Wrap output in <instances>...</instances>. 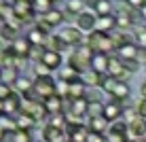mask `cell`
Returning a JSON list of instances; mask_svg holds the SVG:
<instances>
[{"label": "cell", "mask_w": 146, "mask_h": 142, "mask_svg": "<svg viewBox=\"0 0 146 142\" xmlns=\"http://www.w3.org/2000/svg\"><path fill=\"white\" fill-rule=\"evenodd\" d=\"M85 45L87 47H91L93 53H104V55H112L117 49H114L112 40H110V34H104V32H98V30H93L91 34H87V38H85Z\"/></svg>", "instance_id": "obj_1"}, {"label": "cell", "mask_w": 146, "mask_h": 142, "mask_svg": "<svg viewBox=\"0 0 146 142\" xmlns=\"http://www.w3.org/2000/svg\"><path fill=\"white\" fill-rule=\"evenodd\" d=\"M93 51L91 47H87V45H80V47H74V51L70 53V59L68 64L72 66V68H76L78 72H85V70L91 68V57H93Z\"/></svg>", "instance_id": "obj_2"}, {"label": "cell", "mask_w": 146, "mask_h": 142, "mask_svg": "<svg viewBox=\"0 0 146 142\" xmlns=\"http://www.w3.org/2000/svg\"><path fill=\"white\" fill-rule=\"evenodd\" d=\"M57 36L64 40V45L66 47H80V45H85V34L80 32L76 26H66L62 28L57 32Z\"/></svg>", "instance_id": "obj_3"}, {"label": "cell", "mask_w": 146, "mask_h": 142, "mask_svg": "<svg viewBox=\"0 0 146 142\" xmlns=\"http://www.w3.org/2000/svg\"><path fill=\"white\" fill-rule=\"evenodd\" d=\"M64 19H66V13H64L62 9L53 7L47 15H40V17L36 15V26L51 30V28H55V26H59V23H64Z\"/></svg>", "instance_id": "obj_4"}, {"label": "cell", "mask_w": 146, "mask_h": 142, "mask_svg": "<svg viewBox=\"0 0 146 142\" xmlns=\"http://www.w3.org/2000/svg\"><path fill=\"white\" fill-rule=\"evenodd\" d=\"M34 95L40 100V102H44L47 98H51L55 93V79L53 77H47V79H34Z\"/></svg>", "instance_id": "obj_5"}, {"label": "cell", "mask_w": 146, "mask_h": 142, "mask_svg": "<svg viewBox=\"0 0 146 142\" xmlns=\"http://www.w3.org/2000/svg\"><path fill=\"white\" fill-rule=\"evenodd\" d=\"M108 77H112V79H117V81H127V83H129V79H131V72H129V70L125 68L123 59H119L114 53L110 55V64H108Z\"/></svg>", "instance_id": "obj_6"}, {"label": "cell", "mask_w": 146, "mask_h": 142, "mask_svg": "<svg viewBox=\"0 0 146 142\" xmlns=\"http://www.w3.org/2000/svg\"><path fill=\"white\" fill-rule=\"evenodd\" d=\"M13 15L21 19L23 23L36 21V13L32 9V2H23V0H13Z\"/></svg>", "instance_id": "obj_7"}, {"label": "cell", "mask_w": 146, "mask_h": 142, "mask_svg": "<svg viewBox=\"0 0 146 142\" xmlns=\"http://www.w3.org/2000/svg\"><path fill=\"white\" fill-rule=\"evenodd\" d=\"M95 23H98V15L93 11H83L76 19H74V26H76L83 34H91L95 30Z\"/></svg>", "instance_id": "obj_8"}, {"label": "cell", "mask_w": 146, "mask_h": 142, "mask_svg": "<svg viewBox=\"0 0 146 142\" xmlns=\"http://www.w3.org/2000/svg\"><path fill=\"white\" fill-rule=\"evenodd\" d=\"M104 77H106V74H100V72H95L91 68L85 70V72H80V81H83V85L87 89H102Z\"/></svg>", "instance_id": "obj_9"}, {"label": "cell", "mask_w": 146, "mask_h": 142, "mask_svg": "<svg viewBox=\"0 0 146 142\" xmlns=\"http://www.w3.org/2000/svg\"><path fill=\"white\" fill-rule=\"evenodd\" d=\"M42 140L44 142H70V136H68L66 129H57V127H53V125H44Z\"/></svg>", "instance_id": "obj_10"}, {"label": "cell", "mask_w": 146, "mask_h": 142, "mask_svg": "<svg viewBox=\"0 0 146 142\" xmlns=\"http://www.w3.org/2000/svg\"><path fill=\"white\" fill-rule=\"evenodd\" d=\"M102 117L108 121V123H112V121H119L121 117H123V104L117 102V100H110V102L104 104V113Z\"/></svg>", "instance_id": "obj_11"}, {"label": "cell", "mask_w": 146, "mask_h": 142, "mask_svg": "<svg viewBox=\"0 0 146 142\" xmlns=\"http://www.w3.org/2000/svg\"><path fill=\"white\" fill-rule=\"evenodd\" d=\"M146 136V119L142 117H135L133 121L127 123V138H144Z\"/></svg>", "instance_id": "obj_12"}, {"label": "cell", "mask_w": 146, "mask_h": 142, "mask_svg": "<svg viewBox=\"0 0 146 142\" xmlns=\"http://www.w3.org/2000/svg\"><path fill=\"white\" fill-rule=\"evenodd\" d=\"M21 104H23V98H21V93H17V91H15L13 95H9V98L4 100V115L17 117L19 113H21Z\"/></svg>", "instance_id": "obj_13"}, {"label": "cell", "mask_w": 146, "mask_h": 142, "mask_svg": "<svg viewBox=\"0 0 146 142\" xmlns=\"http://www.w3.org/2000/svg\"><path fill=\"white\" fill-rule=\"evenodd\" d=\"M112 100H117V102H127L129 100V95H131V87H129V83L127 81H117V85H114V89H112Z\"/></svg>", "instance_id": "obj_14"}, {"label": "cell", "mask_w": 146, "mask_h": 142, "mask_svg": "<svg viewBox=\"0 0 146 142\" xmlns=\"http://www.w3.org/2000/svg\"><path fill=\"white\" fill-rule=\"evenodd\" d=\"M64 104H66V98H62V95H57V93H53L51 98L44 100V108H47V113H49V115H55V113H66Z\"/></svg>", "instance_id": "obj_15"}, {"label": "cell", "mask_w": 146, "mask_h": 142, "mask_svg": "<svg viewBox=\"0 0 146 142\" xmlns=\"http://www.w3.org/2000/svg\"><path fill=\"white\" fill-rule=\"evenodd\" d=\"M117 17V30L123 32H131L135 26V13H114Z\"/></svg>", "instance_id": "obj_16"}, {"label": "cell", "mask_w": 146, "mask_h": 142, "mask_svg": "<svg viewBox=\"0 0 146 142\" xmlns=\"http://www.w3.org/2000/svg\"><path fill=\"white\" fill-rule=\"evenodd\" d=\"M138 51H140V47H138L135 43H125L123 47L117 49V57L123 59V62H129V59H135V57H138Z\"/></svg>", "instance_id": "obj_17"}, {"label": "cell", "mask_w": 146, "mask_h": 142, "mask_svg": "<svg viewBox=\"0 0 146 142\" xmlns=\"http://www.w3.org/2000/svg\"><path fill=\"white\" fill-rule=\"evenodd\" d=\"M95 30L104 34H110L112 30H117V17L112 15H104V17H98V23H95Z\"/></svg>", "instance_id": "obj_18"}, {"label": "cell", "mask_w": 146, "mask_h": 142, "mask_svg": "<svg viewBox=\"0 0 146 142\" xmlns=\"http://www.w3.org/2000/svg\"><path fill=\"white\" fill-rule=\"evenodd\" d=\"M108 64H110V55L95 53L91 57V70H95L100 74H108Z\"/></svg>", "instance_id": "obj_19"}, {"label": "cell", "mask_w": 146, "mask_h": 142, "mask_svg": "<svg viewBox=\"0 0 146 142\" xmlns=\"http://www.w3.org/2000/svg\"><path fill=\"white\" fill-rule=\"evenodd\" d=\"M49 36V30L47 28H40V26H32L30 28V32H28V40L32 45H44V40H47Z\"/></svg>", "instance_id": "obj_20"}, {"label": "cell", "mask_w": 146, "mask_h": 142, "mask_svg": "<svg viewBox=\"0 0 146 142\" xmlns=\"http://www.w3.org/2000/svg\"><path fill=\"white\" fill-rule=\"evenodd\" d=\"M34 87V79L32 77H28V74H19L17 79H15V83H13V89L17 91V93H28V91H32Z\"/></svg>", "instance_id": "obj_21"}, {"label": "cell", "mask_w": 146, "mask_h": 142, "mask_svg": "<svg viewBox=\"0 0 146 142\" xmlns=\"http://www.w3.org/2000/svg\"><path fill=\"white\" fill-rule=\"evenodd\" d=\"M42 64L53 72V70H59V68L64 66V57H62V53L47 51V53H44V57H42Z\"/></svg>", "instance_id": "obj_22"}, {"label": "cell", "mask_w": 146, "mask_h": 142, "mask_svg": "<svg viewBox=\"0 0 146 142\" xmlns=\"http://www.w3.org/2000/svg\"><path fill=\"white\" fill-rule=\"evenodd\" d=\"M108 125L110 123L104 119V117H91V119H87V129L93 131V134H106Z\"/></svg>", "instance_id": "obj_23"}, {"label": "cell", "mask_w": 146, "mask_h": 142, "mask_svg": "<svg viewBox=\"0 0 146 142\" xmlns=\"http://www.w3.org/2000/svg\"><path fill=\"white\" fill-rule=\"evenodd\" d=\"M44 49L47 51H55V53H64L66 51V45H64V40L57 36V34H49L47 40H44Z\"/></svg>", "instance_id": "obj_24"}, {"label": "cell", "mask_w": 146, "mask_h": 142, "mask_svg": "<svg viewBox=\"0 0 146 142\" xmlns=\"http://www.w3.org/2000/svg\"><path fill=\"white\" fill-rule=\"evenodd\" d=\"M30 47H32V43H30L26 36H23V38H15V40H13V45H11L13 53H15V55H21V57H28Z\"/></svg>", "instance_id": "obj_25"}, {"label": "cell", "mask_w": 146, "mask_h": 142, "mask_svg": "<svg viewBox=\"0 0 146 142\" xmlns=\"http://www.w3.org/2000/svg\"><path fill=\"white\" fill-rule=\"evenodd\" d=\"M87 95V87L83 85V81H74L70 83V91H68V100H83Z\"/></svg>", "instance_id": "obj_26"}, {"label": "cell", "mask_w": 146, "mask_h": 142, "mask_svg": "<svg viewBox=\"0 0 146 142\" xmlns=\"http://www.w3.org/2000/svg\"><path fill=\"white\" fill-rule=\"evenodd\" d=\"M68 136H70V142H87L89 129H87V125H76V127L68 129Z\"/></svg>", "instance_id": "obj_27"}, {"label": "cell", "mask_w": 146, "mask_h": 142, "mask_svg": "<svg viewBox=\"0 0 146 142\" xmlns=\"http://www.w3.org/2000/svg\"><path fill=\"white\" fill-rule=\"evenodd\" d=\"M59 81H66V83H74V81H78L80 79V72H78V70L76 68H72V66H66V68H64V66H62V68H59V77H57Z\"/></svg>", "instance_id": "obj_28"}, {"label": "cell", "mask_w": 146, "mask_h": 142, "mask_svg": "<svg viewBox=\"0 0 146 142\" xmlns=\"http://www.w3.org/2000/svg\"><path fill=\"white\" fill-rule=\"evenodd\" d=\"M131 32H133V43L140 49H146V26L144 23H135Z\"/></svg>", "instance_id": "obj_29"}, {"label": "cell", "mask_w": 146, "mask_h": 142, "mask_svg": "<svg viewBox=\"0 0 146 142\" xmlns=\"http://www.w3.org/2000/svg\"><path fill=\"white\" fill-rule=\"evenodd\" d=\"M15 123H17V129H28V131H32V127L36 125V121H34L30 115H26V113H19L17 117H15Z\"/></svg>", "instance_id": "obj_30"}, {"label": "cell", "mask_w": 146, "mask_h": 142, "mask_svg": "<svg viewBox=\"0 0 146 142\" xmlns=\"http://www.w3.org/2000/svg\"><path fill=\"white\" fill-rule=\"evenodd\" d=\"M85 11V2L83 0H66V15H74V17H78L80 13Z\"/></svg>", "instance_id": "obj_31"}, {"label": "cell", "mask_w": 146, "mask_h": 142, "mask_svg": "<svg viewBox=\"0 0 146 142\" xmlns=\"http://www.w3.org/2000/svg\"><path fill=\"white\" fill-rule=\"evenodd\" d=\"M102 113H104V102H100V100H87V119L102 117Z\"/></svg>", "instance_id": "obj_32"}, {"label": "cell", "mask_w": 146, "mask_h": 142, "mask_svg": "<svg viewBox=\"0 0 146 142\" xmlns=\"http://www.w3.org/2000/svg\"><path fill=\"white\" fill-rule=\"evenodd\" d=\"M32 9H34V13L40 17V15H47L53 9V2L51 0H32Z\"/></svg>", "instance_id": "obj_33"}, {"label": "cell", "mask_w": 146, "mask_h": 142, "mask_svg": "<svg viewBox=\"0 0 146 142\" xmlns=\"http://www.w3.org/2000/svg\"><path fill=\"white\" fill-rule=\"evenodd\" d=\"M49 125H53V127L57 129H66L68 127V119H66V113H55V115H49Z\"/></svg>", "instance_id": "obj_34"}, {"label": "cell", "mask_w": 146, "mask_h": 142, "mask_svg": "<svg viewBox=\"0 0 146 142\" xmlns=\"http://www.w3.org/2000/svg\"><path fill=\"white\" fill-rule=\"evenodd\" d=\"M93 13L98 15V17H104V15H112V0H100V2L95 4Z\"/></svg>", "instance_id": "obj_35"}, {"label": "cell", "mask_w": 146, "mask_h": 142, "mask_svg": "<svg viewBox=\"0 0 146 142\" xmlns=\"http://www.w3.org/2000/svg\"><path fill=\"white\" fill-rule=\"evenodd\" d=\"M44 53H47L44 45H32V47H30V53H28V59H32L34 64H36V62H42Z\"/></svg>", "instance_id": "obj_36"}, {"label": "cell", "mask_w": 146, "mask_h": 142, "mask_svg": "<svg viewBox=\"0 0 146 142\" xmlns=\"http://www.w3.org/2000/svg\"><path fill=\"white\" fill-rule=\"evenodd\" d=\"M0 127L7 131V134H13V131H17L15 117H11V115H0Z\"/></svg>", "instance_id": "obj_37"}, {"label": "cell", "mask_w": 146, "mask_h": 142, "mask_svg": "<svg viewBox=\"0 0 146 142\" xmlns=\"http://www.w3.org/2000/svg\"><path fill=\"white\" fill-rule=\"evenodd\" d=\"M13 17V0H0V19L9 21Z\"/></svg>", "instance_id": "obj_38"}, {"label": "cell", "mask_w": 146, "mask_h": 142, "mask_svg": "<svg viewBox=\"0 0 146 142\" xmlns=\"http://www.w3.org/2000/svg\"><path fill=\"white\" fill-rule=\"evenodd\" d=\"M32 72H34V79H47V77H51V70L47 68L42 62H36L32 66Z\"/></svg>", "instance_id": "obj_39"}, {"label": "cell", "mask_w": 146, "mask_h": 142, "mask_svg": "<svg viewBox=\"0 0 146 142\" xmlns=\"http://www.w3.org/2000/svg\"><path fill=\"white\" fill-rule=\"evenodd\" d=\"M11 138H13V142H34V140H32V131H28V129H17V131H13Z\"/></svg>", "instance_id": "obj_40"}, {"label": "cell", "mask_w": 146, "mask_h": 142, "mask_svg": "<svg viewBox=\"0 0 146 142\" xmlns=\"http://www.w3.org/2000/svg\"><path fill=\"white\" fill-rule=\"evenodd\" d=\"M106 140H108V142H129L127 134H121V131H112V129H108V131H106Z\"/></svg>", "instance_id": "obj_41"}, {"label": "cell", "mask_w": 146, "mask_h": 142, "mask_svg": "<svg viewBox=\"0 0 146 142\" xmlns=\"http://www.w3.org/2000/svg\"><path fill=\"white\" fill-rule=\"evenodd\" d=\"M68 91H70V83H66V81H55V93L62 95V98H68Z\"/></svg>", "instance_id": "obj_42"}, {"label": "cell", "mask_w": 146, "mask_h": 142, "mask_svg": "<svg viewBox=\"0 0 146 142\" xmlns=\"http://www.w3.org/2000/svg\"><path fill=\"white\" fill-rule=\"evenodd\" d=\"M15 89L11 87L9 83H4V81H0V100H7L9 95H13Z\"/></svg>", "instance_id": "obj_43"}, {"label": "cell", "mask_w": 146, "mask_h": 142, "mask_svg": "<svg viewBox=\"0 0 146 142\" xmlns=\"http://www.w3.org/2000/svg\"><path fill=\"white\" fill-rule=\"evenodd\" d=\"M133 106H135V113H138V117L146 119V98H142V95H140V100H138Z\"/></svg>", "instance_id": "obj_44"}, {"label": "cell", "mask_w": 146, "mask_h": 142, "mask_svg": "<svg viewBox=\"0 0 146 142\" xmlns=\"http://www.w3.org/2000/svg\"><path fill=\"white\" fill-rule=\"evenodd\" d=\"M114 85H117V79H112V77H104V83H102V89L106 91V93H112V89H114Z\"/></svg>", "instance_id": "obj_45"}, {"label": "cell", "mask_w": 146, "mask_h": 142, "mask_svg": "<svg viewBox=\"0 0 146 142\" xmlns=\"http://www.w3.org/2000/svg\"><path fill=\"white\" fill-rule=\"evenodd\" d=\"M87 142H108V140H106V134H93V131H89Z\"/></svg>", "instance_id": "obj_46"}, {"label": "cell", "mask_w": 146, "mask_h": 142, "mask_svg": "<svg viewBox=\"0 0 146 142\" xmlns=\"http://www.w3.org/2000/svg\"><path fill=\"white\" fill-rule=\"evenodd\" d=\"M125 4H129L133 11H140V9L146 4V0H125Z\"/></svg>", "instance_id": "obj_47"}, {"label": "cell", "mask_w": 146, "mask_h": 142, "mask_svg": "<svg viewBox=\"0 0 146 142\" xmlns=\"http://www.w3.org/2000/svg\"><path fill=\"white\" fill-rule=\"evenodd\" d=\"M135 62H138L140 66L146 64V49H140V51H138V57H135Z\"/></svg>", "instance_id": "obj_48"}, {"label": "cell", "mask_w": 146, "mask_h": 142, "mask_svg": "<svg viewBox=\"0 0 146 142\" xmlns=\"http://www.w3.org/2000/svg\"><path fill=\"white\" fill-rule=\"evenodd\" d=\"M83 2H85V7H89V9L93 11V9H95V4H98L100 0H83Z\"/></svg>", "instance_id": "obj_49"}, {"label": "cell", "mask_w": 146, "mask_h": 142, "mask_svg": "<svg viewBox=\"0 0 146 142\" xmlns=\"http://www.w3.org/2000/svg\"><path fill=\"white\" fill-rule=\"evenodd\" d=\"M138 15H140V19H142V21L146 23V4H144L142 9H140V11H138Z\"/></svg>", "instance_id": "obj_50"}, {"label": "cell", "mask_w": 146, "mask_h": 142, "mask_svg": "<svg viewBox=\"0 0 146 142\" xmlns=\"http://www.w3.org/2000/svg\"><path fill=\"white\" fill-rule=\"evenodd\" d=\"M7 136H9V134H7V131H4V129H2V127H0V142H2V140H4V138H7Z\"/></svg>", "instance_id": "obj_51"}, {"label": "cell", "mask_w": 146, "mask_h": 142, "mask_svg": "<svg viewBox=\"0 0 146 142\" xmlns=\"http://www.w3.org/2000/svg\"><path fill=\"white\" fill-rule=\"evenodd\" d=\"M0 115H4V100H0Z\"/></svg>", "instance_id": "obj_52"}, {"label": "cell", "mask_w": 146, "mask_h": 142, "mask_svg": "<svg viewBox=\"0 0 146 142\" xmlns=\"http://www.w3.org/2000/svg\"><path fill=\"white\" fill-rule=\"evenodd\" d=\"M129 142H146V138H131Z\"/></svg>", "instance_id": "obj_53"}, {"label": "cell", "mask_w": 146, "mask_h": 142, "mask_svg": "<svg viewBox=\"0 0 146 142\" xmlns=\"http://www.w3.org/2000/svg\"><path fill=\"white\" fill-rule=\"evenodd\" d=\"M51 2H53V4H59V2H62V0H51Z\"/></svg>", "instance_id": "obj_54"}, {"label": "cell", "mask_w": 146, "mask_h": 142, "mask_svg": "<svg viewBox=\"0 0 146 142\" xmlns=\"http://www.w3.org/2000/svg\"><path fill=\"white\" fill-rule=\"evenodd\" d=\"M0 81H2V66H0Z\"/></svg>", "instance_id": "obj_55"}, {"label": "cell", "mask_w": 146, "mask_h": 142, "mask_svg": "<svg viewBox=\"0 0 146 142\" xmlns=\"http://www.w3.org/2000/svg\"><path fill=\"white\" fill-rule=\"evenodd\" d=\"M2 26H4V21H2V19H0V28H2Z\"/></svg>", "instance_id": "obj_56"}, {"label": "cell", "mask_w": 146, "mask_h": 142, "mask_svg": "<svg viewBox=\"0 0 146 142\" xmlns=\"http://www.w3.org/2000/svg\"><path fill=\"white\" fill-rule=\"evenodd\" d=\"M23 2H32V0H23Z\"/></svg>", "instance_id": "obj_57"}, {"label": "cell", "mask_w": 146, "mask_h": 142, "mask_svg": "<svg viewBox=\"0 0 146 142\" xmlns=\"http://www.w3.org/2000/svg\"><path fill=\"white\" fill-rule=\"evenodd\" d=\"M144 138H146V136H144Z\"/></svg>", "instance_id": "obj_58"}]
</instances>
